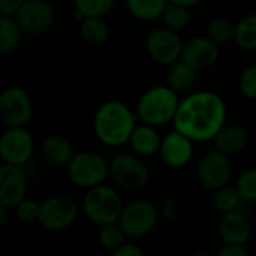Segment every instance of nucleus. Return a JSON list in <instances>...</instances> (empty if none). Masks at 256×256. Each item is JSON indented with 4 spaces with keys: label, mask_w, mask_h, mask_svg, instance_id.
I'll return each mask as SVG.
<instances>
[{
    "label": "nucleus",
    "mask_w": 256,
    "mask_h": 256,
    "mask_svg": "<svg viewBox=\"0 0 256 256\" xmlns=\"http://www.w3.org/2000/svg\"><path fill=\"white\" fill-rule=\"evenodd\" d=\"M76 18L84 16H106L116 6V0H72Z\"/></svg>",
    "instance_id": "nucleus-27"
},
{
    "label": "nucleus",
    "mask_w": 256,
    "mask_h": 256,
    "mask_svg": "<svg viewBox=\"0 0 256 256\" xmlns=\"http://www.w3.org/2000/svg\"><path fill=\"white\" fill-rule=\"evenodd\" d=\"M126 234L123 231V228L120 226L118 222L116 224H110V225H104L100 226V231H99V243L100 246L108 250V252H114L117 250L126 240Z\"/></svg>",
    "instance_id": "nucleus-30"
},
{
    "label": "nucleus",
    "mask_w": 256,
    "mask_h": 256,
    "mask_svg": "<svg viewBox=\"0 0 256 256\" xmlns=\"http://www.w3.org/2000/svg\"><path fill=\"white\" fill-rule=\"evenodd\" d=\"M42 158L54 166H68L75 152L70 141L58 134L46 135L40 142Z\"/></svg>",
    "instance_id": "nucleus-18"
},
{
    "label": "nucleus",
    "mask_w": 256,
    "mask_h": 256,
    "mask_svg": "<svg viewBox=\"0 0 256 256\" xmlns=\"http://www.w3.org/2000/svg\"><path fill=\"white\" fill-rule=\"evenodd\" d=\"M226 117L225 100L212 90H202L180 100L172 124L176 130L184 134L194 142H207L213 141L225 126Z\"/></svg>",
    "instance_id": "nucleus-1"
},
{
    "label": "nucleus",
    "mask_w": 256,
    "mask_h": 256,
    "mask_svg": "<svg viewBox=\"0 0 256 256\" xmlns=\"http://www.w3.org/2000/svg\"><path fill=\"white\" fill-rule=\"evenodd\" d=\"M112 255L114 256H142L144 255V252H142V249H140L136 244H134V243H123L117 250H114L112 252Z\"/></svg>",
    "instance_id": "nucleus-36"
},
{
    "label": "nucleus",
    "mask_w": 256,
    "mask_h": 256,
    "mask_svg": "<svg viewBox=\"0 0 256 256\" xmlns=\"http://www.w3.org/2000/svg\"><path fill=\"white\" fill-rule=\"evenodd\" d=\"M162 144V138L153 124L142 123L136 124L129 140V146L132 152L141 158H152L159 153Z\"/></svg>",
    "instance_id": "nucleus-19"
},
{
    "label": "nucleus",
    "mask_w": 256,
    "mask_h": 256,
    "mask_svg": "<svg viewBox=\"0 0 256 256\" xmlns=\"http://www.w3.org/2000/svg\"><path fill=\"white\" fill-rule=\"evenodd\" d=\"M124 208L123 200L118 192L104 184L94 186L86 190L82 198V212L87 220L96 226H104L118 222Z\"/></svg>",
    "instance_id": "nucleus-4"
},
{
    "label": "nucleus",
    "mask_w": 256,
    "mask_h": 256,
    "mask_svg": "<svg viewBox=\"0 0 256 256\" xmlns=\"http://www.w3.org/2000/svg\"><path fill=\"white\" fill-rule=\"evenodd\" d=\"M8 210H9V207H6V206H2V204H0V226H2V228H3V226H6L8 219H9Z\"/></svg>",
    "instance_id": "nucleus-38"
},
{
    "label": "nucleus",
    "mask_w": 256,
    "mask_h": 256,
    "mask_svg": "<svg viewBox=\"0 0 256 256\" xmlns=\"http://www.w3.org/2000/svg\"><path fill=\"white\" fill-rule=\"evenodd\" d=\"M170 3H177V4H183V6H188V8H195L198 6L202 0H168Z\"/></svg>",
    "instance_id": "nucleus-39"
},
{
    "label": "nucleus",
    "mask_w": 256,
    "mask_h": 256,
    "mask_svg": "<svg viewBox=\"0 0 256 256\" xmlns=\"http://www.w3.org/2000/svg\"><path fill=\"white\" fill-rule=\"evenodd\" d=\"M214 148L222 152L226 156L238 154L244 150L248 144V132L240 124H228L218 132V135L213 138Z\"/></svg>",
    "instance_id": "nucleus-20"
},
{
    "label": "nucleus",
    "mask_w": 256,
    "mask_h": 256,
    "mask_svg": "<svg viewBox=\"0 0 256 256\" xmlns=\"http://www.w3.org/2000/svg\"><path fill=\"white\" fill-rule=\"evenodd\" d=\"M218 231L224 244H246L252 236V225L243 213L231 212L222 214Z\"/></svg>",
    "instance_id": "nucleus-17"
},
{
    "label": "nucleus",
    "mask_w": 256,
    "mask_h": 256,
    "mask_svg": "<svg viewBox=\"0 0 256 256\" xmlns=\"http://www.w3.org/2000/svg\"><path fill=\"white\" fill-rule=\"evenodd\" d=\"M162 216L166 219V220H174L178 218L180 214V204L174 200V198H168L162 202Z\"/></svg>",
    "instance_id": "nucleus-34"
},
{
    "label": "nucleus",
    "mask_w": 256,
    "mask_h": 256,
    "mask_svg": "<svg viewBox=\"0 0 256 256\" xmlns=\"http://www.w3.org/2000/svg\"><path fill=\"white\" fill-rule=\"evenodd\" d=\"M195 171L200 184L212 192L228 186L232 176L230 156L224 154L216 148L200 158Z\"/></svg>",
    "instance_id": "nucleus-10"
},
{
    "label": "nucleus",
    "mask_w": 256,
    "mask_h": 256,
    "mask_svg": "<svg viewBox=\"0 0 256 256\" xmlns=\"http://www.w3.org/2000/svg\"><path fill=\"white\" fill-rule=\"evenodd\" d=\"M166 4L168 0H126L128 12L140 21H156L162 18Z\"/></svg>",
    "instance_id": "nucleus-23"
},
{
    "label": "nucleus",
    "mask_w": 256,
    "mask_h": 256,
    "mask_svg": "<svg viewBox=\"0 0 256 256\" xmlns=\"http://www.w3.org/2000/svg\"><path fill=\"white\" fill-rule=\"evenodd\" d=\"M234 42L244 51H256V14H249L236 22Z\"/></svg>",
    "instance_id": "nucleus-25"
},
{
    "label": "nucleus",
    "mask_w": 256,
    "mask_h": 256,
    "mask_svg": "<svg viewBox=\"0 0 256 256\" xmlns=\"http://www.w3.org/2000/svg\"><path fill=\"white\" fill-rule=\"evenodd\" d=\"M178 93L166 86H154L146 90L138 102L135 112L138 120L153 126H164L174 120L178 110Z\"/></svg>",
    "instance_id": "nucleus-3"
},
{
    "label": "nucleus",
    "mask_w": 256,
    "mask_h": 256,
    "mask_svg": "<svg viewBox=\"0 0 256 256\" xmlns=\"http://www.w3.org/2000/svg\"><path fill=\"white\" fill-rule=\"evenodd\" d=\"M196 75H198V70L192 68L189 63H186L183 58H180L168 66L166 84L177 93H184L194 87L196 81Z\"/></svg>",
    "instance_id": "nucleus-21"
},
{
    "label": "nucleus",
    "mask_w": 256,
    "mask_h": 256,
    "mask_svg": "<svg viewBox=\"0 0 256 256\" xmlns=\"http://www.w3.org/2000/svg\"><path fill=\"white\" fill-rule=\"evenodd\" d=\"M24 0H0V12L2 15H15Z\"/></svg>",
    "instance_id": "nucleus-37"
},
{
    "label": "nucleus",
    "mask_w": 256,
    "mask_h": 256,
    "mask_svg": "<svg viewBox=\"0 0 256 256\" xmlns=\"http://www.w3.org/2000/svg\"><path fill=\"white\" fill-rule=\"evenodd\" d=\"M189 9L190 8H188V6L168 2L160 20L164 21V24L166 27H170V28H172L176 32H182L190 24V12H189Z\"/></svg>",
    "instance_id": "nucleus-28"
},
{
    "label": "nucleus",
    "mask_w": 256,
    "mask_h": 256,
    "mask_svg": "<svg viewBox=\"0 0 256 256\" xmlns=\"http://www.w3.org/2000/svg\"><path fill=\"white\" fill-rule=\"evenodd\" d=\"M243 198L240 196L238 190L231 186H224L218 190H214V196H213V207L220 213H231V212H238L240 206H242Z\"/></svg>",
    "instance_id": "nucleus-26"
},
{
    "label": "nucleus",
    "mask_w": 256,
    "mask_h": 256,
    "mask_svg": "<svg viewBox=\"0 0 256 256\" xmlns=\"http://www.w3.org/2000/svg\"><path fill=\"white\" fill-rule=\"evenodd\" d=\"M236 189L244 202H256V168H249L238 176Z\"/></svg>",
    "instance_id": "nucleus-31"
},
{
    "label": "nucleus",
    "mask_w": 256,
    "mask_h": 256,
    "mask_svg": "<svg viewBox=\"0 0 256 256\" xmlns=\"http://www.w3.org/2000/svg\"><path fill=\"white\" fill-rule=\"evenodd\" d=\"M80 36L90 46L104 45L110 38V26L104 16H84L80 24Z\"/></svg>",
    "instance_id": "nucleus-22"
},
{
    "label": "nucleus",
    "mask_w": 256,
    "mask_h": 256,
    "mask_svg": "<svg viewBox=\"0 0 256 256\" xmlns=\"http://www.w3.org/2000/svg\"><path fill=\"white\" fill-rule=\"evenodd\" d=\"M207 36L218 45L228 44V42L234 40L236 22H232L231 20L224 18V16H216L207 24Z\"/></svg>",
    "instance_id": "nucleus-29"
},
{
    "label": "nucleus",
    "mask_w": 256,
    "mask_h": 256,
    "mask_svg": "<svg viewBox=\"0 0 256 256\" xmlns=\"http://www.w3.org/2000/svg\"><path fill=\"white\" fill-rule=\"evenodd\" d=\"M34 152V140L26 126L8 128L0 138V156L3 164L22 166Z\"/></svg>",
    "instance_id": "nucleus-12"
},
{
    "label": "nucleus",
    "mask_w": 256,
    "mask_h": 256,
    "mask_svg": "<svg viewBox=\"0 0 256 256\" xmlns=\"http://www.w3.org/2000/svg\"><path fill=\"white\" fill-rule=\"evenodd\" d=\"M66 170L72 184L86 190L104 184L110 177L108 160L102 154L92 150L76 152Z\"/></svg>",
    "instance_id": "nucleus-5"
},
{
    "label": "nucleus",
    "mask_w": 256,
    "mask_h": 256,
    "mask_svg": "<svg viewBox=\"0 0 256 256\" xmlns=\"http://www.w3.org/2000/svg\"><path fill=\"white\" fill-rule=\"evenodd\" d=\"M184 42L178 32L164 26L153 28L146 39V50L150 58L159 64L170 66L182 58Z\"/></svg>",
    "instance_id": "nucleus-9"
},
{
    "label": "nucleus",
    "mask_w": 256,
    "mask_h": 256,
    "mask_svg": "<svg viewBox=\"0 0 256 256\" xmlns=\"http://www.w3.org/2000/svg\"><path fill=\"white\" fill-rule=\"evenodd\" d=\"M219 256H249L246 244H224V248L218 252Z\"/></svg>",
    "instance_id": "nucleus-35"
},
{
    "label": "nucleus",
    "mask_w": 256,
    "mask_h": 256,
    "mask_svg": "<svg viewBox=\"0 0 256 256\" xmlns=\"http://www.w3.org/2000/svg\"><path fill=\"white\" fill-rule=\"evenodd\" d=\"M159 156L162 162L170 168H184L194 158V141L174 129L162 138Z\"/></svg>",
    "instance_id": "nucleus-14"
},
{
    "label": "nucleus",
    "mask_w": 256,
    "mask_h": 256,
    "mask_svg": "<svg viewBox=\"0 0 256 256\" xmlns=\"http://www.w3.org/2000/svg\"><path fill=\"white\" fill-rule=\"evenodd\" d=\"M27 176L22 166L3 164L0 166V204L14 208L26 198Z\"/></svg>",
    "instance_id": "nucleus-16"
},
{
    "label": "nucleus",
    "mask_w": 256,
    "mask_h": 256,
    "mask_svg": "<svg viewBox=\"0 0 256 256\" xmlns=\"http://www.w3.org/2000/svg\"><path fill=\"white\" fill-rule=\"evenodd\" d=\"M238 90L248 99H256V63L248 66L238 80Z\"/></svg>",
    "instance_id": "nucleus-33"
},
{
    "label": "nucleus",
    "mask_w": 256,
    "mask_h": 256,
    "mask_svg": "<svg viewBox=\"0 0 256 256\" xmlns=\"http://www.w3.org/2000/svg\"><path fill=\"white\" fill-rule=\"evenodd\" d=\"M138 116L124 102L111 99L99 105L93 117V132L96 138L108 147L129 144Z\"/></svg>",
    "instance_id": "nucleus-2"
},
{
    "label": "nucleus",
    "mask_w": 256,
    "mask_h": 256,
    "mask_svg": "<svg viewBox=\"0 0 256 256\" xmlns=\"http://www.w3.org/2000/svg\"><path fill=\"white\" fill-rule=\"evenodd\" d=\"M159 222V210L147 200H135L124 206L118 219L128 238H142L148 236Z\"/></svg>",
    "instance_id": "nucleus-7"
},
{
    "label": "nucleus",
    "mask_w": 256,
    "mask_h": 256,
    "mask_svg": "<svg viewBox=\"0 0 256 256\" xmlns=\"http://www.w3.org/2000/svg\"><path fill=\"white\" fill-rule=\"evenodd\" d=\"M39 210H40V202L32 200V198H24L20 201L15 207V218L22 222V224H34L39 219Z\"/></svg>",
    "instance_id": "nucleus-32"
},
{
    "label": "nucleus",
    "mask_w": 256,
    "mask_h": 256,
    "mask_svg": "<svg viewBox=\"0 0 256 256\" xmlns=\"http://www.w3.org/2000/svg\"><path fill=\"white\" fill-rule=\"evenodd\" d=\"M110 177L114 183L128 192H140L150 183V170L141 156L132 153H120L110 162Z\"/></svg>",
    "instance_id": "nucleus-6"
},
{
    "label": "nucleus",
    "mask_w": 256,
    "mask_h": 256,
    "mask_svg": "<svg viewBox=\"0 0 256 256\" xmlns=\"http://www.w3.org/2000/svg\"><path fill=\"white\" fill-rule=\"evenodd\" d=\"M76 202L66 195H54L40 202L38 224L48 232H60L72 226L78 219Z\"/></svg>",
    "instance_id": "nucleus-8"
},
{
    "label": "nucleus",
    "mask_w": 256,
    "mask_h": 256,
    "mask_svg": "<svg viewBox=\"0 0 256 256\" xmlns=\"http://www.w3.org/2000/svg\"><path fill=\"white\" fill-rule=\"evenodd\" d=\"M22 28L12 15H3L0 18V52H12L21 42Z\"/></svg>",
    "instance_id": "nucleus-24"
},
{
    "label": "nucleus",
    "mask_w": 256,
    "mask_h": 256,
    "mask_svg": "<svg viewBox=\"0 0 256 256\" xmlns=\"http://www.w3.org/2000/svg\"><path fill=\"white\" fill-rule=\"evenodd\" d=\"M0 117L8 128L26 126L33 117V104L28 93L16 86L0 93Z\"/></svg>",
    "instance_id": "nucleus-11"
},
{
    "label": "nucleus",
    "mask_w": 256,
    "mask_h": 256,
    "mask_svg": "<svg viewBox=\"0 0 256 256\" xmlns=\"http://www.w3.org/2000/svg\"><path fill=\"white\" fill-rule=\"evenodd\" d=\"M14 16L26 34H42L54 24L56 10L46 0H24Z\"/></svg>",
    "instance_id": "nucleus-13"
},
{
    "label": "nucleus",
    "mask_w": 256,
    "mask_h": 256,
    "mask_svg": "<svg viewBox=\"0 0 256 256\" xmlns=\"http://www.w3.org/2000/svg\"><path fill=\"white\" fill-rule=\"evenodd\" d=\"M182 58L198 72L207 70L219 60V45L208 36H194L184 42Z\"/></svg>",
    "instance_id": "nucleus-15"
}]
</instances>
